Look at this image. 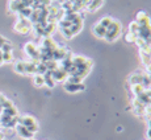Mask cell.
I'll return each mask as SVG.
<instances>
[{"instance_id":"13","label":"cell","mask_w":151,"mask_h":140,"mask_svg":"<svg viewBox=\"0 0 151 140\" xmlns=\"http://www.w3.org/2000/svg\"><path fill=\"white\" fill-rule=\"evenodd\" d=\"M113 20H114V19H112V17H110V16H104V17H101V19L99 20L97 23L101 25V27H104V28L106 29V28H108L109 25L113 23Z\"/></svg>"},{"instance_id":"12","label":"cell","mask_w":151,"mask_h":140,"mask_svg":"<svg viewBox=\"0 0 151 140\" xmlns=\"http://www.w3.org/2000/svg\"><path fill=\"white\" fill-rule=\"evenodd\" d=\"M43 79H45V86L50 87V89H53L55 86V82L53 79V75H51V71H46L45 74H43Z\"/></svg>"},{"instance_id":"18","label":"cell","mask_w":151,"mask_h":140,"mask_svg":"<svg viewBox=\"0 0 151 140\" xmlns=\"http://www.w3.org/2000/svg\"><path fill=\"white\" fill-rule=\"evenodd\" d=\"M146 136H147V140H151V128H149V130H147Z\"/></svg>"},{"instance_id":"7","label":"cell","mask_w":151,"mask_h":140,"mask_svg":"<svg viewBox=\"0 0 151 140\" xmlns=\"http://www.w3.org/2000/svg\"><path fill=\"white\" fill-rule=\"evenodd\" d=\"M51 75H53V79H54L55 83L57 82H63L65 83L66 79H67V77H68L67 73H66L65 70H62L60 68H57L54 71H51Z\"/></svg>"},{"instance_id":"16","label":"cell","mask_w":151,"mask_h":140,"mask_svg":"<svg viewBox=\"0 0 151 140\" xmlns=\"http://www.w3.org/2000/svg\"><path fill=\"white\" fill-rule=\"evenodd\" d=\"M127 32H130V33H134V34H137V36H138L139 25H138L135 21H132V23L129 24V31H127Z\"/></svg>"},{"instance_id":"3","label":"cell","mask_w":151,"mask_h":140,"mask_svg":"<svg viewBox=\"0 0 151 140\" xmlns=\"http://www.w3.org/2000/svg\"><path fill=\"white\" fill-rule=\"evenodd\" d=\"M32 28H33V24L30 23V20L25 19V17H20V16H19V20L16 21V24H14V27H13V29L17 32V33H21V34L29 33V32L32 31Z\"/></svg>"},{"instance_id":"17","label":"cell","mask_w":151,"mask_h":140,"mask_svg":"<svg viewBox=\"0 0 151 140\" xmlns=\"http://www.w3.org/2000/svg\"><path fill=\"white\" fill-rule=\"evenodd\" d=\"M13 61V54L12 52H3V62H12Z\"/></svg>"},{"instance_id":"1","label":"cell","mask_w":151,"mask_h":140,"mask_svg":"<svg viewBox=\"0 0 151 140\" xmlns=\"http://www.w3.org/2000/svg\"><path fill=\"white\" fill-rule=\"evenodd\" d=\"M122 34V24H121L118 20H113V23L106 28V33H105V40L106 42H114Z\"/></svg>"},{"instance_id":"8","label":"cell","mask_w":151,"mask_h":140,"mask_svg":"<svg viewBox=\"0 0 151 140\" xmlns=\"http://www.w3.org/2000/svg\"><path fill=\"white\" fill-rule=\"evenodd\" d=\"M16 132L19 133L20 138H24V139H27V140H33L34 133H32L30 131L27 130L25 127H22L21 124H17V126H16Z\"/></svg>"},{"instance_id":"20","label":"cell","mask_w":151,"mask_h":140,"mask_svg":"<svg viewBox=\"0 0 151 140\" xmlns=\"http://www.w3.org/2000/svg\"><path fill=\"white\" fill-rule=\"evenodd\" d=\"M1 63H4V62H3V52L0 50V65H1Z\"/></svg>"},{"instance_id":"4","label":"cell","mask_w":151,"mask_h":140,"mask_svg":"<svg viewBox=\"0 0 151 140\" xmlns=\"http://www.w3.org/2000/svg\"><path fill=\"white\" fill-rule=\"evenodd\" d=\"M24 50L27 56L33 62H40V48L34 42H27L24 46Z\"/></svg>"},{"instance_id":"15","label":"cell","mask_w":151,"mask_h":140,"mask_svg":"<svg viewBox=\"0 0 151 140\" xmlns=\"http://www.w3.org/2000/svg\"><path fill=\"white\" fill-rule=\"evenodd\" d=\"M137 39H138L137 34L130 33V32H126V33L124 34V40H125L126 42H129V44H135V41H137Z\"/></svg>"},{"instance_id":"14","label":"cell","mask_w":151,"mask_h":140,"mask_svg":"<svg viewBox=\"0 0 151 140\" xmlns=\"http://www.w3.org/2000/svg\"><path fill=\"white\" fill-rule=\"evenodd\" d=\"M33 83H34V86H37V87L45 86V79H43V75L42 74H36L33 77Z\"/></svg>"},{"instance_id":"2","label":"cell","mask_w":151,"mask_h":140,"mask_svg":"<svg viewBox=\"0 0 151 140\" xmlns=\"http://www.w3.org/2000/svg\"><path fill=\"white\" fill-rule=\"evenodd\" d=\"M17 124H21L22 127H25L27 130H29L32 133H36L37 131H38V123H37V120L32 115L19 116V122H17Z\"/></svg>"},{"instance_id":"5","label":"cell","mask_w":151,"mask_h":140,"mask_svg":"<svg viewBox=\"0 0 151 140\" xmlns=\"http://www.w3.org/2000/svg\"><path fill=\"white\" fill-rule=\"evenodd\" d=\"M135 23L139 25V27H147V25H151V19L149 16V13L146 11H139V12L135 15Z\"/></svg>"},{"instance_id":"6","label":"cell","mask_w":151,"mask_h":140,"mask_svg":"<svg viewBox=\"0 0 151 140\" xmlns=\"http://www.w3.org/2000/svg\"><path fill=\"white\" fill-rule=\"evenodd\" d=\"M63 87H65V90L67 93H70V94H78V93L86 90V86H84L82 82L80 83H67V82H65Z\"/></svg>"},{"instance_id":"9","label":"cell","mask_w":151,"mask_h":140,"mask_svg":"<svg viewBox=\"0 0 151 140\" xmlns=\"http://www.w3.org/2000/svg\"><path fill=\"white\" fill-rule=\"evenodd\" d=\"M92 33L95 34V36L97 37V39H103L104 40V37H105V33H106V29L104 28V27H101L99 23H96V24L93 25V28H92Z\"/></svg>"},{"instance_id":"10","label":"cell","mask_w":151,"mask_h":140,"mask_svg":"<svg viewBox=\"0 0 151 140\" xmlns=\"http://www.w3.org/2000/svg\"><path fill=\"white\" fill-rule=\"evenodd\" d=\"M103 3H104V0H92L91 5L87 8V11L88 12H96V11H99L103 7Z\"/></svg>"},{"instance_id":"19","label":"cell","mask_w":151,"mask_h":140,"mask_svg":"<svg viewBox=\"0 0 151 140\" xmlns=\"http://www.w3.org/2000/svg\"><path fill=\"white\" fill-rule=\"evenodd\" d=\"M147 124H149V128H151V116H147Z\"/></svg>"},{"instance_id":"11","label":"cell","mask_w":151,"mask_h":140,"mask_svg":"<svg viewBox=\"0 0 151 140\" xmlns=\"http://www.w3.org/2000/svg\"><path fill=\"white\" fill-rule=\"evenodd\" d=\"M14 71L19 74H27V63L25 61H19L14 63Z\"/></svg>"}]
</instances>
